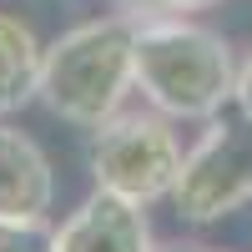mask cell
<instances>
[{
  "label": "cell",
  "instance_id": "cell-5",
  "mask_svg": "<svg viewBox=\"0 0 252 252\" xmlns=\"http://www.w3.org/2000/svg\"><path fill=\"white\" fill-rule=\"evenodd\" d=\"M56 247L61 252H157L141 202L116 197L106 187H96L66 217V227L56 232Z\"/></svg>",
  "mask_w": 252,
  "mask_h": 252
},
{
  "label": "cell",
  "instance_id": "cell-7",
  "mask_svg": "<svg viewBox=\"0 0 252 252\" xmlns=\"http://www.w3.org/2000/svg\"><path fill=\"white\" fill-rule=\"evenodd\" d=\"M40 56L46 46L20 15H0V116L20 111L40 91Z\"/></svg>",
  "mask_w": 252,
  "mask_h": 252
},
{
  "label": "cell",
  "instance_id": "cell-9",
  "mask_svg": "<svg viewBox=\"0 0 252 252\" xmlns=\"http://www.w3.org/2000/svg\"><path fill=\"white\" fill-rule=\"evenodd\" d=\"M121 15L131 20H157V15H192V10H212L222 0H116Z\"/></svg>",
  "mask_w": 252,
  "mask_h": 252
},
{
  "label": "cell",
  "instance_id": "cell-4",
  "mask_svg": "<svg viewBox=\"0 0 252 252\" xmlns=\"http://www.w3.org/2000/svg\"><path fill=\"white\" fill-rule=\"evenodd\" d=\"M172 202L187 222H217L252 202V121L212 116L202 141L182 157Z\"/></svg>",
  "mask_w": 252,
  "mask_h": 252
},
{
  "label": "cell",
  "instance_id": "cell-3",
  "mask_svg": "<svg viewBox=\"0 0 252 252\" xmlns=\"http://www.w3.org/2000/svg\"><path fill=\"white\" fill-rule=\"evenodd\" d=\"M91 177L96 187H106L116 197L131 202H161L172 197V182L182 172V146L172 131V116L152 111H116L96 126L91 136Z\"/></svg>",
  "mask_w": 252,
  "mask_h": 252
},
{
  "label": "cell",
  "instance_id": "cell-1",
  "mask_svg": "<svg viewBox=\"0 0 252 252\" xmlns=\"http://www.w3.org/2000/svg\"><path fill=\"white\" fill-rule=\"evenodd\" d=\"M131 76L146 106H157L172 121H212L237 91L232 46L187 15L136 20Z\"/></svg>",
  "mask_w": 252,
  "mask_h": 252
},
{
  "label": "cell",
  "instance_id": "cell-11",
  "mask_svg": "<svg viewBox=\"0 0 252 252\" xmlns=\"http://www.w3.org/2000/svg\"><path fill=\"white\" fill-rule=\"evenodd\" d=\"M166 252H217V247H166Z\"/></svg>",
  "mask_w": 252,
  "mask_h": 252
},
{
  "label": "cell",
  "instance_id": "cell-8",
  "mask_svg": "<svg viewBox=\"0 0 252 252\" xmlns=\"http://www.w3.org/2000/svg\"><path fill=\"white\" fill-rule=\"evenodd\" d=\"M0 252H61L46 217H0Z\"/></svg>",
  "mask_w": 252,
  "mask_h": 252
},
{
  "label": "cell",
  "instance_id": "cell-10",
  "mask_svg": "<svg viewBox=\"0 0 252 252\" xmlns=\"http://www.w3.org/2000/svg\"><path fill=\"white\" fill-rule=\"evenodd\" d=\"M232 101H237V111L252 121V51L237 61V91H232Z\"/></svg>",
  "mask_w": 252,
  "mask_h": 252
},
{
  "label": "cell",
  "instance_id": "cell-6",
  "mask_svg": "<svg viewBox=\"0 0 252 252\" xmlns=\"http://www.w3.org/2000/svg\"><path fill=\"white\" fill-rule=\"evenodd\" d=\"M56 197L51 157L40 146L0 121V217H46Z\"/></svg>",
  "mask_w": 252,
  "mask_h": 252
},
{
  "label": "cell",
  "instance_id": "cell-2",
  "mask_svg": "<svg viewBox=\"0 0 252 252\" xmlns=\"http://www.w3.org/2000/svg\"><path fill=\"white\" fill-rule=\"evenodd\" d=\"M131 35H136L131 15H101L56 35L40 56V91H35L46 111L71 126H86V131L116 116L121 96L136 86Z\"/></svg>",
  "mask_w": 252,
  "mask_h": 252
}]
</instances>
